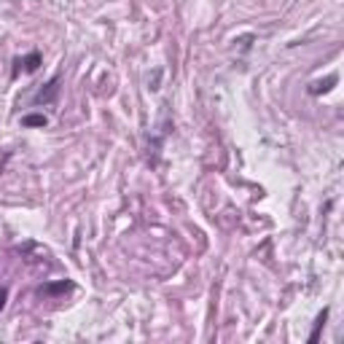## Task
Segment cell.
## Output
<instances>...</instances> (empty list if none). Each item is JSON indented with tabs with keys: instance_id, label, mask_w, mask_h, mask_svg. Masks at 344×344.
Returning a JSON list of instances; mask_svg holds the SVG:
<instances>
[{
	"instance_id": "cell-5",
	"label": "cell",
	"mask_w": 344,
	"mask_h": 344,
	"mask_svg": "<svg viewBox=\"0 0 344 344\" xmlns=\"http://www.w3.org/2000/svg\"><path fill=\"white\" fill-rule=\"evenodd\" d=\"M325 317H328V309H323V315H320V317H317V323H315V331L309 333V341H312V344L317 341V336H320V328L325 325Z\"/></svg>"
},
{
	"instance_id": "cell-3",
	"label": "cell",
	"mask_w": 344,
	"mask_h": 344,
	"mask_svg": "<svg viewBox=\"0 0 344 344\" xmlns=\"http://www.w3.org/2000/svg\"><path fill=\"white\" fill-rule=\"evenodd\" d=\"M46 124H49V119L43 113H27L22 119V127H46Z\"/></svg>"
},
{
	"instance_id": "cell-2",
	"label": "cell",
	"mask_w": 344,
	"mask_h": 344,
	"mask_svg": "<svg viewBox=\"0 0 344 344\" xmlns=\"http://www.w3.org/2000/svg\"><path fill=\"white\" fill-rule=\"evenodd\" d=\"M25 65V73H35L38 70V65H41V54L38 51H33L30 57H25V59H17V67H14V75L19 73V67Z\"/></svg>"
},
{
	"instance_id": "cell-4",
	"label": "cell",
	"mask_w": 344,
	"mask_h": 344,
	"mask_svg": "<svg viewBox=\"0 0 344 344\" xmlns=\"http://www.w3.org/2000/svg\"><path fill=\"white\" fill-rule=\"evenodd\" d=\"M73 288V283H67V280H62V283H51V285H43V293H65Z\"/></svg>"
},
{
	"instance_id": "cell-1",
	"label": "cell",
	"mask_w": 344,
	"mask_h": 344,
	"mask_svg": "<svg viewBox=\"0 0 344 344\" xmlns=\"http://www.w3.org/2000/svg\"><path fill=\"white\" fill-rule=\"evenodd\" d=\"M57 92H59V78H51V81L46 83V89H41V92L35 95L33 103H43V105H46V103H51V100L57 97Z\"/></svg>"
},
{
	"instance_id": "cell-6",
	"label": "cell",
	"mask_w": 344,
	"mask_h": 344,
	"mask_svg": "<svg viewBox=\"0 0 344 344\" xmlns=\"http://www.w3.org/2000/svg\"><path fill=\"white\" fill-rule=\"evenodd\" d=\"M6 299H9V291H6V288H0V309L6 307Z\"/></svg>"
}]
</instances>
